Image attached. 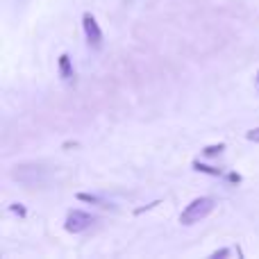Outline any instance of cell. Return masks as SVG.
<instances>
[{"instance_id":"7a4b0ae2","label":"cell","mask_w":259,"mask_h":259,"mask_svg":"<svg viewBox=\"0 0 259 259\" xmlns=\"http://www.w3.org/2000/svg\"><path fill=\"white\" fill-rule=\"evenodd\" d=\"M12 178L23 184H36L46 178V170L39 164H21V166H14Z\"/></svg>"},{"instance_id":"5b68a950","label":"cell","mask_w":259,"mask_h":259,"mask_svg":"<svg viewBox=\"0 0 259 259\" xmlns=\"http://www.w3.org/2000/svg\"><path fill=\"white\" fill-rule=\"evenodd\" d=\"M59 75L64 77V80H71L73 77V66H71V57H68L66 53L59 55Z\"/></svg>"},{"instance_id":"ba28073f","label":"cell","mask_w":259,"mask_h":259,"mask_svg":"<svg viewBox=\"0 0 259 259\" xmlns=\"http://www.w3.org/2000/svg\"><path fill=\"white\" fill-rule=\"evenodd\" d=\"M223 150H225V143H216V146L202 148V155H205V157H216V155H221Z\"/></svg>"},{"instance_id":"8fae6325","label":"cell","mask_w":259,"mask_h":259,"mask_svg":"<svg viewBox=\"0 0 259 259\" xmlns=\"http://www.w3.org/2000/svg\"><path fill=\"white\" fill-rule=\"evenodd\" d=\"M211 257H214V259H219V257H230V250H228V248H221V250L211 252Z\"/></svg>"},{"instance_id":"7c38bea8","label":"cell","mask_w":259,"mask_h":259,"mask_svg":"<svg viewBox=\"0 0 259 259\" xmlns=\"http://www.w3.org/2000/svg\"><path fill=\"white\" fill-rule=\"evenodd\" d=\"M9 209H12L14 214H18V216H25V207H21V205H12Z\"/></svg>"},{"instance_id":"52a82bcc","label":"cell","mask_w":259,"mask_h":259,"mask_svg":"<svg viewBox=\"0 0 259 259\" xmlns=\"http://www.w3.org/2000/svg\"><path fill=\"white\" fill-rule=\"evenodd\" d=\"M77 200H82V202H91V205H100V207H107V202L103 200V198H98V196H94V193H77Z\"/></svg>"},{"instance_id":"4fadbf2b","label":"cell","mask_w":259,"mask_h":259,"mask_svg":"<svg viewBox=\"0 0 259 259\" xmlns=\"http://www.w3.org/2000/svg\"><path fill=\"white\" fill-rule=\"evenodd\" d=\"M228 180H230V182H241V175H239V173H230Z\"/></svg>"},{"instance_id":"30bf717a","label":"cell","mask_w":259,"mask_h":259,"mask_svg":"<svg viewBox=\"0 0 259 259\" xmlns=\"http://www.w3.org/2000/svg\"><path fill=\"white\" fill-rule=\"evenodd\" d=\"M159 205V200H155V202H150V205H146V207H139V209H134V214L137 216H141L143 211H148V209H152V207H157Z\"/></svg>"},{"instance_id":"5bb4252c","label":"cell","mask_w":259,"mask_h":259,"mask_svg":"<svg viewBox=\"0 0 259 259\" xmlns=\"http://www.w3.org/2000/svg\"><path fill=\"white\" fill-rule=\"evenodd\" d=\"M257 82H259V71H257Z\"/></svg>"},{"instance_id":"277c9868","label":"cell","mask_w":259,"mask_h":259,"mask_svg":"<svg viewBox=\"0 0 259 259\" xmlns=\"http://www.w3.org/2000/svg\"><path fill=\"white\" fill-rule=\"evenodd\" d=\"M91 223H94V216L91 214H87V211H82V209H71L66 214L64 228H66V232H71V234H80V232H84Z\"/></svg>"},{"instance_id":"6da1fadb","label":"cell","mask_w":259,"mask_h":259,"mask_svg":"<svg viewBox=\"0 0 259 259\" xmlns=\"http://www.w3.org/2000/svg\"><path fill=\"white\" fill-rule=\"evenodd\" d=\"M214 198L209 196H202V198H196V200H191L187 207L182 209V214H180V223L182 225H193V223H200L202 219H207V216L214 211Z\"/></svg>"},{"instance_id":"8992f818","label":"cell","mask_w":259,"mask_h":259,"mask_svg":"<svg viewBox=\"0 0 259 259\" xmlns=\"http://www.w3.org/2000/svg\"><path fill=\"white\" fill-rule=\"evenodd\" d=\"M193 168H196L198 173H207V175H214V178H221V175H223V170H221V168H214V166L200 164V161H193Z\"/></svg>"},{"instance_id":"9c48e42d","label":"cell","mask_w":259,"mask_h":259,"mask_svg":"<svg viewBox=\"0 0 259 259\" xmlns=\"http://www.w3.org/2000/svg\"><path fill=\"white\" fill-rule=\"evenodd\" d=\"M246 139H248V141H255V143H259V127L250 130V132H246Z\"/></svg>"},{"instance_id":"3957f363","label":"cell","mask_w":259,"mask_h":259,"mask_svg":"<svg viewBox=\"0 0 259 259\" xmlns=\"http://www.w3.org/2000/svg\"><path fill=\"white\" fill-rule=\"evenodd\" d=\"M82 27H84V36H87V44L91 46L94 50H98L103 46V30H100L98 21L91 12L82 14Z\"/></svg>"}]
</instances>
